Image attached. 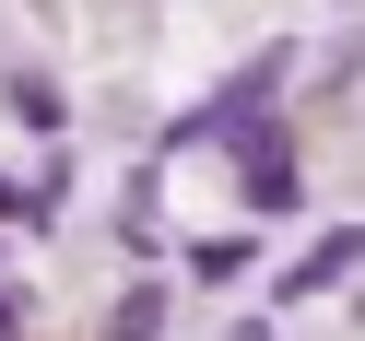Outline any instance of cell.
Instances as JSON below:
<instances>
[{"instance_id":"1","label":"cell","mask_w":365,"mask_h":341,"mask_svg":"<svg viewBox=\"0 0 365 341\" xmlns=\"http://www.w3.org/2000/svg\"><path fill=\"white\" fill-rule=\"evenodd\" d=\"M341 271H365V224H341V236H318L307 259L283 271V306H294V294H318V283H341Z\"/></svg>"},{"instance_id":"2","label":"cell","mask_w":365,"mask_h":341,"mask_svg":"<svg viewBox=\"0 0 365 341\" xmlns=\"http://www.w3.org/2000/svg\"><path fill=\"white\" fill-rule=\"evenodd\" d=\"M247 200H259V212L307 200V165H283V142H271V153H247Z\"/></svg>"},{"instance_id":"3","label":"cell","mask_w":365,"mask_h":341,"mask_svg":"<svg viewBox=\"0 0 365 341\" xmlns=\"http://www.w3.org/2000/svg\"><path fill=\"white\" fill-rule=\"evenodd\" d=\"M153 330H165V283H130L118 318H106V341H153Z\"/></svg>"},{"instance_id":"4","label":"cell","mask_w":365,"mask_h":341,"mask_svg":"<svg viewBox=\"0 0 365 341\" xmlns=\"http://www.w3.org/2000/svg\"><path fill=\"white\" fill-rule=\"evenodd\" d=\"M12 330H24V306H12V294H0V341H12Z\"/></svg>"},{"instance_id":"5","label":"cell","mask_w":365,"mask_h":341,"mask_svg":"<svg viewBox=\"0 0 365 341\" xmlns=\"http://www.w3.org/2000/svg\"><path fill=\"white\" fill-rule=\"evenodd\" d=\"M0 212H12V177H0Z\"/></svg>"}]
</instances>
